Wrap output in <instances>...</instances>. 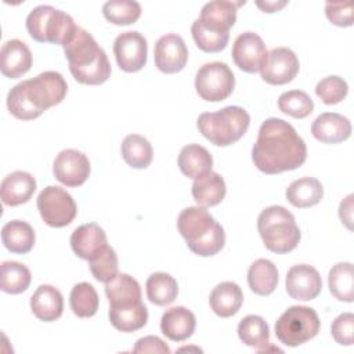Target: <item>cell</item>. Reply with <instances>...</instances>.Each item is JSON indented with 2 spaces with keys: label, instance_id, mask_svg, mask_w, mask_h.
Returning <instances> with one entry per match:
<instances>
[{
  "label": "cell",
  "instance_id": "cell-1",
  "mask_svg": "<svg viewBox=\"0 0 354 354\" xmlns=\"http://www.w3.org/2000/svg\"><path fill=\"white\" fill-rule=\"evenodd\" d=\"M307 159V147L295 127L279 118L266 119L252 148L254 166L266 174H278L300 167Z\"/></svg>",
  "mask_w": 354,
  "mask_h": 354
},
{
  "label": "cell",
  "instance_id": "cell-2",
  "mask_svg": "<svg viewBox=\"0 0 354 354\" xmlns=\"http://www.w3.org/2000/svg\"><path fill=\"white\" fill-rule=\"evenodd\" d=\"M66 91L68 84L62 75L46 71L15 84L7 94V108L17 119L33 120L48 108L58 105Z\"/></svg>",
  "mask_w": 354,
  "mask_h": 354
},
{
  "label": "cell",
  "instance_id": "cell-3",
  "mask_svg": "<svg viewBox=\"0 0 354 354\" xmlns=\"http://www.w3.org/2000/svg\"><path fill=\"white\" fill-rule=\"evenodd\" d=\"M64 53L76 82L97 86L109 79L111 64L108 57L86 29L76 28L73 36L64 46Z\"/></svg>",
  "mask_w": 354,
  "mask_h": 354
},
{
  "label": "cell",
  "instance_id": "cell-4",
  "mask_svg": "<svg viewBox=\"0 0 354 354\" xmlns=\"http://www.w3.org/2000/svg\"><path fill=\"white\" fill-rule=\"evenodd\" d=\"M177 228L189 250L198 256H214L224 248V228L202 206L184 209L178 214Z\"/></svg>",
  "mask_w": 354,
  "mask_h": 354
},
{
  "label": "cell",
  "instance_id": "cell-5",
  "mask_svg": "<svg viewBox=\"0 0 354 354\" xmlns=\"http://www.w3.org/2000/svg\"><path fill=\"white\" fill-rule=\"evenodd\" d=\"M257 230L264 246L277 254L292 252L301 238L295 216L279 205L268 206L259 214Z\"/></svg>",
  "mask_w": 354,
  "mask_h": 354
},
{
  "label": "cell",
  "instance_id": "cell-6",
  "mask_svg": "<svg viewBox=\"0 0 354 354\" xmlns=\"http://www.w3.org/2000/svg\"><path fill=\"white\" fill-rule=\"evenodd\" d=\"M249 124L248 111L236 105L225 106L217 112H203L196 120L198 130L216 147H228L236 142L248 131Z\"/></svg>",
  "mask_w": 354,
  "mask_h": 354
},
{
  "label": "cell",
  "instance_id": "cell-7",
  "mask_svg": "<svg viewBox=\"0 0 354 354\" xmlns=\"http://www.w3.org/2000/svg\"><path fill=\"white\" fill-rule=\"evenodd\" d=\"M77 25L73 18L53 7L37 6L26 17V29L30 37L39 43L65 46L73 36Z\"/></svg>",
  "mask_w": 354,
  "mask_h": 354
},
{
  "label": "cell",
  "instance_id": "cell-8",
  "mask_svg": "<svg viewBox=\"0 0 354 354\" xmlns=\"http://www.w3.org/2000/svg\"><path fill=\"white\" fill-rule=\"evenodd\" d=\"M319 326L321 321L314 308L307 306H292L277 319L275 336L282 344L297 347L317 336Z\"/></svg>",
  "mask_w": 354,
  "mask_h": 354
},
{
  "label": "cell",
  "instance_id": "cell-9",
  "mask_svg": "<svg viewBox=\"0 0 354 354\" xmlns=\"http://www.w3.org/2000/svg\"><path fill=\"white\" fill-rule=\"evenodd\" d=\"M235 87V76L230 66L220 61L203 64L195 76L198 95L209 102H218L231 95Z\"/></svg>",
  "mask_w": 354,
  "mask_h": 354
},
{
  "label": "cell",
  "instance_id": "cell-10",
  "mask_svg": "<svg viewBox=\"0 0 354 354\" xmlns=\"http://www.w3.org/2000/svg\"><path fill=\"white\" fill-rule=\"evenodd\" d=\"M36 205L43 221L54 228L69 225L77 214V206L71 194L57 185L46 187L39 194Z\"/></svg>",
  "mask_w": 354,
  "mask_h": 354
},
{
  "label": "cell",
  "instance_id": "cell-11",
  "mask_svg": "<svg viewBox=\"0 0 354 354\" xmlns=\"http://www.w3.org/2000/svg\"><path fill=\"white\" fill-rule=\"evenodd\" d=\"M113 54L122 71L129 73L138 72L147 64V39L136 30L123 32L113 41Z\"/></svg>",
  "mask_w": 354,
  "mask_h": 354
},
{
  "label": "cell",
  "instance_id": "cell-12",
  "mask_svg": "<svg viewBox=\"0 0 354 354\" xmlns=\"http://www.w3.org/2000/svg\"><path fill=\"white\" fill-rule=\"evenodd\" d=\"M299 59L288 47L272 48L260 69L261 79L274 86H281L292 82L299 73Z\"/></svg>",
  "mask_w": 354,
  "mask_h": 354
},
{
  "label": "cell",
  "instance_id": "cell-13",
  "mask_svg": "<svg viewBox=\"0 0 354 354\" xmlns=\"http://www.w3.org/2000/svg\"><path fill=\"white\" fill-rule=\"evenodd\" d=\"M267 54L268 51L263 39L254 32L241 33L234 40L231 50L235 65L246 73L259 72L267 58Z\"/></svg>",
  "mask_w": 354,
  "mask_h": 354
},
{
  "label": "cell",
  "instance_id": "cell-14",
  "mask_svg": "<svg viewBox=\"0 0 354 354\" xmlns=\"http://www.w3.org/2000/svg\"><path fill=\"white\" fill-rule=\"evenodd\" d=\"M88 158L77 149L61 151L53 163L55 178L66 187H79L86 183L90 176Z\"/></svg>",
  "mask_w": 354,
  "mask_h": 354
},
{
  "label": "cell",
  "instance_id": "cell-15",
  "mask_svg": "<svg viewBox=\"0 0 354 354\" xmlns=\"http://www.w3.org/2000/svg\"><path fill=\"white\" fill-rule=\"evenodd\" d=\"M156 68L167 75L184 69L188 61V48L184 39L177 33H167L158 39L153 50Z\"/></svg>",
  "mask_w": 354,
  "mask_h": 354
},
{
  "label": "cell",
  "instance_id": "cell-16",
  "mask_svg": "<svg viewBox=\"0 0 354 354\" xmlns=\"http://www.w3.org/2000/svg\"><path fill=\"white\" fill-rule=\"evenodd\" d=\"M288 295L300 301L315 299L322 289V279L319 272L308 264H297L289 268L286 274Z\"/></svg>",
  "mask_w": 354,
  "mask_h": 354
},
{
  "label": "cell",
  "instance_id": "cell-17",
  "mask_svg": "<svg viewBox=\"0 0 354 354\" xmlns=\"http://www.w3.org/2000/svg\"><path fill=\"white\" fill-rule=\"evenodd\" d=\"M245 1H225V0H214L206 3L199 15V22L206 28L220 32L230 33L231 26L236 22L238 7L243 6Z\"/></svg>",
  "mask_w": 354,
  "mask_h": 354
},
{
  "label": "cell",
  "instance_id": "cell-18",
  "mask_svg": "<svg viewBox=\"0 0 354 354\" xmlns=\"http://www.w3.org/2000/svg\"><path fill=\"white\" fill-rule=\"evenodd\" d=\"M32 61V53L24 41L11 39L1 46L0 69L6 77H21L30 69Z\"/></svg>",
  "mask_w": 354,
  "mask_h": 354
},
{
  "label": "cell",
  "instance_id": "cell-19",
  "mask_svg": "<svg viewBox=\"0 0 354 354\" xmlns=\"http://www.w3.org/2000/svg\"><path fill=\"white\" fill-rule=\"evenodd\" d=\"M71 246L77 257L88 261L108 246L106 234L95 223L83 224L72 232Z\"/></svg>",
  "mask_w": 354,
  "mask_h": 354
},
{
  "label": "cell",
  "instance_id": "cell-20",
  "mask_svg": "<svg viewBox=\"0 0 354 354\" xmlns=\"http://www.w3.org/2000/svg\"><path fill=\"white\" fill-rule=\"evenodd\" d=\"M350 120L336 112H324L315 118L311 124L313 136L325 144H337L351 136Z\"/></svg>",
  "mask_w": 354,
  "mask_h": 354
},
{
  "label": "cell",
  "instance_id": "cell-21",
  "mask_svg": "<svg viewBox=\"0 0 354 354\" xmlns=\"http://www.w3.org/2000/svg\"><path fill=\"white\" fill-rule=\"evenodd\" d=\"M36 191L35 177L22 170H17L6 176L0 185L1 202L7 206H19L26 203Z\"/></svg>",
  "mask_w": 354,
  "mask_h": 354
},
{
  "label": "cell",
  "instance_id": "cell-22",
  "mask_svg": "<svg viewBox=\"0 0 354 354\" xmlns=\"http://www.w3.org/2000/svg\"><path fill=\"white\" fill-rule=\"evenodd\" d=\"M196 318L191 310L183 306L170 307L160 318L162 333L173 342H184L192 336Z\"/></svg>",
  "mask_w": 354,
  "mask_h": 354
},
{
  "label": "cell",
  "instance_id": "cell-23",
  "mask_svg": "<svg viewBox=\"0 0 354 354\" xmlns=\"http://www.w3.org/2000/svg\"><path fill=\"white\" fill-rule=\"evenodd\" d=\"M30 310L44 322H53L62 315L64 297L53 285H40L30 297Z\"/></svg>",
  "mask_w": 354,
  "mask_h": 354
},
{
  "label": "cell",
  "instance_id": "cell-24",
  "mask_svg": "<svg viewBox=\"0 0 354 354\" xmlns=\"http://www.w3.org/2000/svg\"><path fill=\"white\" fill-rule=\"evenodd\" d=\"M191 192L198 206L212 207L224 199L227 187L224 178L218 173L210 170L195 178Z\"/></svg>",
  "mask_w": 354,
  "mask_h": 354
},
{
  "label": "cell",
  "instance_id": "cell-25",
  "mask_svg": "<svg viewBox=\"0 0 354 354\" xmlns=\"http://www.w3.org/2000/svg\"><path fill=\"white\" fill-rule=\"evenodd\" d=\"M243 303V293L238 283L225 281L218 283L210 293L209 304L214 314L221 318L235 315Z\"/></svg>",
  "mask_w": 354,
  "mask_h": 354
},
{
  "label": "cell",
  "instance_id": "cell-26",
  "mask_svg": "<svg viewBox=\"0 0 354 354\" xmlns=\"http://www.w3.org/2000/svg\"><path fill=\"white\" fill-rule=\"evenodd\" d=\"M105 295L109 307L136 304L141 301V286L136 278L122 272L105 283Z\"/></svg>",
  "mask_w": 354,
  "mask_h": 354
},
{
  "label": "cell",
  "instance_id": "cell-27",
  "mask_svg": "<svg viewBox=\"0 0 354 354\" xmlns=\"http://www.w3.org/2000/svg\"><path fill=\"white\" fill-rule=\"evenodd\" d=\"M35 241V230L26 221L11 220L1 228V242L11 253H29L33 249Z\"/></svg>",
  "mask_w": 354,
  "mask_h": 354
},
{
  "label": "cell",
  "instance_id": "cell-28",
  "mask_svg": "<svg viewBox=\"0 0 354 354\" xmlns=\"http://www.w3.org/2000/svg\"><path fill=\"white\" fill-rule=\"evenodd\" d=\"M213 158L210 152L199 144H188L181 148L178 155V167L188 178H198L212 170Z\"/></svg>",
  "mask_w": 354,
  "mask_h": 354
},
{
  "label": "cell",
  "instance_id": "cell-29",
  "mask_svg": "<svg viewBox=\"0 0 354 354\" xmlns=\"http://www.w3.org/2000/svg\"><path fill=\"white\" fill-rule=\"evenodd\" d=\"M285 195L290 205L299 209H306L321 202L324 196V188L319 180L307 176L290 183Z\"/></svg>",
  "mask_w": 354,
  "mask_h": 354
},
{
  "label": "cell",
  "instance_id": "cell-30",
  "mask_svg": "<svg viewBox=\"0 0 354 354\" xmlns=\"http://www.w3.org/2000/svg\"><path fill=\"white\" fill-rule=\"evenodd\" d=\"M248 283L253 293L259 296L271 295L278 285V270L268 259L254 260L248 270Z\"/></svg>",
  "mask_w": 354,
  "mask_h": 354
},
{
  "label": "cell",
  "instance_id": "cell-31",
  "mask_svg": "<svg viewBox=\"0 0 354 354\" xmlns=\"http://www.w3.org/2000/svg\"><path fill=\"white\" fill-rule=\"evenodd\" d=\"M112 326L120 332H136L145 326L148 310L142 301L129 306L109 307L108 313Z\"/></svg>",
  "mask_w": 354,
  "mask_h": 354
},
{
  "label": "cell",
  "instance_id": "cell-32",
  "mask_svg": "<svg viewBox=\"0 0 354 354\" xmlns=\"http://www.w3.org/2000/svg\"><path fill=\"white\" fill-rule=\"evenodd\" d=\"M238 336L241 342L249 347L263 353L270 346V328L260 315H246L238 325Z\"/></svg>",
  "mask_w": 354,
  "mask_h": 354
},
{
  "label": "cell",
  "instance_id": "cell-33",
  "mask_svg": "<svg viewBox=\"0 0 354 354\" xmlns=\"http://www.w3.org/2000/svg\"><path fill=\"white\" fill-rule=\"evenodd\" d=\"M330 293L340 301L353 303L354 300V268L350 261L336 263L328 274Z\"/></svg>",
  "mask_w": 354,
  "mask_h": 354
},
{
  "label": "cell",
  "instance_id": "cell-34",
  "mask_svg": "<svg viewBox=\"0 0 354 354\" xmlns=\"http://www.w3.org/2000/svg\"><path fill=\"white\" fill-rule=\"evenodd\" d=\"M147 297L156 306H167L173 303L178 295V285L174 277L167 272H153L145 283Z\"/></svg>",
  "mask_w": 354,
  "mask_h": 354
},
{
  "label": "cell",
  "instance_id": "cell-35",
  "mask_svg": "<svg viewBox=\"0 0 354 354\" xmlns=\"http://www.w3.org/2000/svg\"><path fill=\"white\" fill-rule=\"evenodd\" d=\"M32 281L29 268L19 261H3L0 267V288L4 293L18 295L25 292Z\"/></svg>",
  "mask_w": 354,
  "mask_h": 354
},
{
  "label": "cell",
  "instance_id": "cell-36",
  "mask_svg": "<svg viewBox=\"0 0 354 354\" xmlns=\"http://www.w3.org/2000/svg\"><path fill=\"white\" fill-rule=\"evenodd\" d=\"M122 156L133 169H145L153 158L152 145L140 134H129L122 141Z\"/></svg>",
  "mask_w": 354,
  "mask_h": 354
},
{
  "label": "cell",
  "instance_id": "cell-37",
  "mask_svg": "<svg viewBox=\"0 0 354 354\" xmlns=\"http://www.w3.org/2000/svg\"><path fill=\"white\" fill-rule=\"evenodd\" d=\"M100 299L94 286L88 282L76 283L69 295V306L79 318H90L98 310Z\"/></svg>",
  "mask_w": 354,
  "mask_h": 354
},
{
  "label": "cell",
  "instance_id": "cell-38",
  "mask_svg": "<svg viewBox=\"0 0 354 354\" xmlns=\"http://www.w3.org/2000/svg\"><path fill=\"white\" fill-rule=\"evenodd\" d=\"M106 21L115 25L134 24L141 15V6L134 0H109L102 6Z\"/></svg>",
  "mask_w": 354,
  "mask_h": 354
},
{
  "label": "cell",
  "instance_id": "cell-39",
  "mask_svg": "<svg viewBox=\"0 0 354 354\" xmlns=\"http://www.w3.org/2000/svg\"><path fill=\"white\" fill-rule=\"evenodd\" d=\"M278 108L292 118L304 119L314 111V102L306 91L289 90L279 95Z\"/></svg>",
  "mask_w": 354,
  "mask_h": 354
},
{
  "label": "cell",
  "instance_id": "cell-40",
  "mask_svg": "<svg viewBox=\"0 0 354 354\" xmlns=\"http://www.w3.org/2000/svg\"><path fill=\"white\" fill-rule=\"evenodd\" d=\"M191 33L198 48L205 53H218L225 48L230 40V33L214 32L202 25L198 18L191 25Z\"/></svg>",
  "mask_w": 354,
  "mask_h": 354
},
{
  "label": "cell",
  "instance_id": "cell-41",
  "mask_svg": "<svg viewBox=\"0 0 354 354\" xmlns=\"http://www.w3.org/2000/svg\"><path fill=\"white\" fill-rule=\"evenodd\" d=\"M90 271L98 282H109L119 274L118 254L111 246H105L97 256L88 260Z\"/></svg>",
  "mask_w": 354,
  "mask_h": 354
},
{
  "label": "cell",
  "instance_id": "cell-42",
  "mask_svg": "<svg viewBox=\"0 0 354 354\" xmlns=\"http://www.w3.org/2000/svg\"><path fill=\"white\" fill-rule=\"evenodd\" d=\"M348 93L347 82L336 75L321 79L315 86V94L326 105H335L346 98Z\"/></svg>",
  "mask_w": 354,
  "mask_h": 354
},
{
  "label": "cell",
  "instance_id": "cell-43",
  "mask_svg": "<svg viewBox=\"0 0 354 354\" xmlns=\"http://www.w3.org/2000/svg\"><path fill=\"white\" fill-rule=\"evenodd\" d=\"M332 337L342 346H351L354 342V314L342 313L330 325Z\"/></svg>",
  "mask_w": 354,
  "mask_h": 354
},
{
  "label": "cell",
  "instance_id": "cell-44",
  "mask_svg": "<svg viewBox=\"0 0 354 354\" xmlns=\"http://www.w3.org/2000/svg\"><path fill=\"white\" fill-rule=\"evenodd\" d=\"M326 18L336 26L353 25V3L351 1H328L325 4Z\"/></svg>",
  "mask_w": 354,
  "mask_h": 354
},
{
  "label": "cell",
  "instance_id": "cell-45",
  "mask_svg": "<svg viewBox=\"0 0 354 354\" xmlns=\"http://www.w3.org/2000/svg\"><path fill=\"white\" fill-rule=\"evenodd\" d=\"M133 353H156V354H170L169 346L158 336H145L137 340Z\"/></svg>",
  "mask_w": 354,
  "mask_h": 354
},
{
  "label": "cell",
  "instance_id": "cell-46",
  "mask_svg": "<svg viewBox=\"0 0 354 354\" xmlns=\"http://www.w3.org/2000/svg\"><path fill=\"white\" fill-rule=\"evenodd\" d=\"M353 198H354L353 194L347 195V196L340 202V206H339V217H340L342 223H343L348 230L353 228Z\"/></svg>",
  "mask_w": 354,
  "mask_h": 354
},
{
  "label": "cell",
  "instance_id": "cell-47",
  "mask_svg": "<svg viewBox=\"0 0 354 354\" xmlns=\"http://www.w3.org/2000/svg\"><path fill=\"white\" fill-rule=\"evenodd\" d=\"M286 4H288L286 0H283V1H268V0H266V1H256V6H257L261 11H264V12H275V11H279V10L283 8Z\"/></svg>",
  "mask_w": 354,
  "mask_h": 354
}]
</instances>
